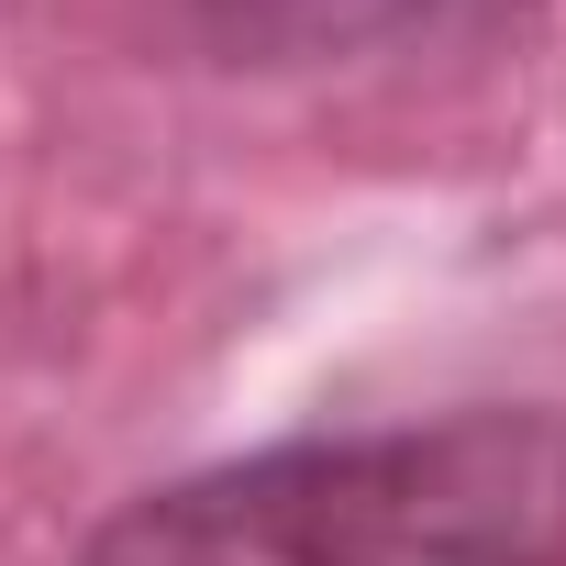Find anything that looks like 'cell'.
<instances>
[{
  "instance_id": "1",
  "label": "cell",
  "mask_w": 566,
  "mask_h": 566,
  "mask_svg": "<svg viewBox=\"0 0 566 566\" xmlns=\"http://www.w3.org/2000/svg\"><path fill=\"white\" fill-rule=\"evenodd\" d=\"M78 566H566V411L467 400L211 455L101 511Z\"/></svg>"
},
{
  "instance_id": "2",
  "label": "cell",
  "mask_w": 566,
  "mask_h": 566,
  "mask_svg": "<svg viewBox=\"0 0 566 566\" xmlns=\"http://www.w3.org/2000/svg\"><path fill=\"white\" fill-rule=\"evenodd\" d=\"M511 0H189V23L211 34V56L301 78V67H367L467 23H500Z\"/></svg>"
}]
</instances>
